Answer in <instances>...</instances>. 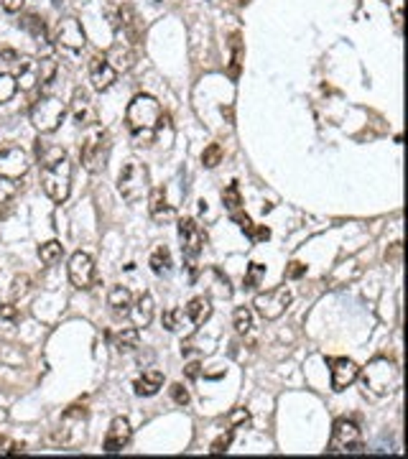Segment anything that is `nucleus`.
<instances>
[{"label":"nucleus","mask_w":408,"mask_h":459,"mask_svg":"<svg viewBox=\"0 0 408 459\" xmlns=\"http://www.w3.org/2000/svg\"><path fill=\"white\" fill-rule=\"evenodd\" d=\"M128 130L133 135L138 146H148L161 125V105L156 97L151 95H135L126 110Z\"/></svg>","instance_id":"nucleus-1"},{"label":"nucleus","mask_w":408,"mask_h":459,"mask_svg":"<svg viewBox=\"0 0 408 459\" xmlns=\"http://www.w3.org/2000/svg\"><path fill=\"white\" fill-rule=\"evenodd\" d=\"M108 159H110V133L100 125H92L79 148V161L90 174H100L108 166Z\"/></svg>","instance_id":"nucleus-2"},{"label":"nucleus","mask_w":408,"mask_h":459,"mask_svg":"<svg viewBox=\"0 0 408 459\" xmlns=\"http://www.w3.org/2000/svg\"><path fill=\"white\" fill-rule=\"evenodd\" d=\"M362 380H365V388L375 396H391L393 390L398 388V380H400V370L396 367V363L385 360V357H377L373 363L365 367L362 372Z\"/></svg>","instance_id":"nucleus-3"},{"label":"nucleus","mask_w":408,"mask_h":459,"mask_svg":"<svg viewBox=\"0 0 408 459\" xmlns=\"http://www.w3.org/2000/svg\"><path fill=\"white\" fill-rule=\"evenodd\" d=\"M64 115H67V105L54 95H41L31 105V110H28V118H31L33 128L44 135L54 133L56 128L64 123Z\"/></svg>","instance_id":"nucleus-4"},{"label":"nucleus","mask_w":408,"mask_h":459,"mask_svg":"<svg viewBox=\"0 0 408 459\" xmlns=\"http://www.w3.org/2000/svg\"><path fill=\"white\" fill-rule=\"evenodd\" d=\"M41 187L46 191V197L56 205H62L69 199L71 191V164L69 159H62L51 164V166L41 168Z\"/></svg>","instance_id":"nucleus-5"},{"label":"nucleus","mask_w":408,"mask_h":459,"mask_svg":"<svg viewBox=\"0 0 408 459\" xmlns=\"http://www.w3.org/2000/svg\"><path fill=\"white\" fill-rule=\"evenodd\" d=\"M118 191L126 202H141L148 194V168L138 161H128L118 176Z\"/></svg>","instance_id":"nucleus-6"},{"label":"nucleus","mask_w":408,"mask_h":459,"mask_svg":"<svg viewBox=\"0 0 408 459\" xmlns=\"http://www.w3.org/2000/svg\"><path fill=\"white\" fill-rule=\"evenodd\" d=\"M179 243H181V253L187 258L189 268L194 270V261L199 258V253L204 250V243H207V232L202 230V225L192 217H181L179 220Z\"/></svg>","instance_id":"nucleus-7"},{"label":"nucleus","mask_w":408,"mask_h":459,"mask_svg":"<svg viewBox=\"0 0 408 459\" xmlns=\"http://www.w3.org/2000/svg\"><path fill=\"white\" fill-rule=\"evenodd\" d=\"M85 424H87V408H79V406H71L69 411L62 416V424L56 428L54 442L62 444V447H77L79 442H85Z\"/></svg>","instance_id":"nucleus-8"},{"label":"nucleus","mask_w":408,"mask_h":459,"mask_svg":"<svg viewBox=\"0 0 408 459\" xmlns=\"http://www.w3.org/2000/svg\"><path fill=\"white\" fill-rule=\"evenodd\" d=\"M362 449V431L355 419H337L332 426L330 439V454H339V451H360Z\"/></svg>","instance_id":"nucleus-9"},{"label":"nucleus","mask_w":408,"mask_h":459,"mask_svg":"<svg viewBox=\"0 0 408 459\" xmlns=\"http://www.w3.org/2000/svg\"><path fill=\"white\" fill-rule=\"evenodd\" d=\"M291 301H294V293L281 286V288H271V291H266V293H258L255 301H253V306H255V311H258L263 319L273 322V319L286 314V309L291 306Z\"/></svg>","instance_id":"nucleus-10"},{"label":"nucleus","mask_w":408,"mask_h":459,"mask_svg":"<svg viewBox=\"0 0 408 459\" xmlns=\"http://www.w3.org/2000/svg\"><path fill=\"white\" fill-rule=\"evenodd\" d=\"M51 41H56L62 49H71V51H79V49H85L87 44V36H85V28L79 24L74 16H67L62 21H56L54 31H51Z\"/></svg>","instance_id":"nucleus-11"},{"label":"nucleus","mask_w":408,"mask_h":459,"mask_svg":"<svg viewBox=\"0 0 408 459\" xmlns=\"http://www.w3.org/2000/svg\"><path fill=\"white\" fill-rule=\"evenodd\" d=\"M67 273H69V281L74 288L79 291H87V288H92L94 278H97V268H94V261L90 253H77L69 258V266H67Z\"/></svg>","instance_id":"nucleus-12"},{"label":"nucleus","mask_w":408,"mask_h":459,"mask_svg":"<svg viewBox=\"0 0 408 459\" xmlns=\"http://www.w3.org/2000/svg\"><path fill=\"white\" fill-rule=\"evenodd\" d=\"M69 112H71V118H74V123H77L79 128L97 125V107H94V103H92L90 89L74 87L71 100H69Z\"/></svg>","instance_id":"nucleus-13"},{"label":"nucleus","mask_w":408,"mask_h":459,"mask_svg":"<svg viewBox=\"0 0 408 459\" xmlns=\"http://www.w3.org/2000/svg\"><path fill=\"white\" fill-rule=\"evenodd\" d=\"M31 168L28 153L21 148H6L0 150V176H8V179H24Z\"/></svg>","instance_id":"nucleus-14"},{"label":"nucleus","mask_w":408,"mask_h":459,"mask_svg":"<svg viewBox=\"0 0 408 459\" xmlns=\"http://www.w3.org/2000/svg\"><path fill=\"white\" fill-rule=\"evenodd\" d=\"M330 372H332V388L342 393L352 386L355 380L360 378V365L355 360H347V357H337L330 363Z\"/></svg>","instance_id":"nucleus-15"},{"label":"nucleus","mask_w":408,"mask_h":459,"mask_svg":"<svg viewBox=\"0 0 408 459\" xmlns=\"http://www.w3.org/2000/svg\"><path fill=\"white\" fill-rule=\"evenodd\" d=\"M118 80V71L112 69L105 56H92L90 59V82L97 92H108Z\"/></svg>","instance_id":"nucleus-16"},{"label":"nucleus","mask_w":408,"mask_h":459,"mask_svg":"<svg viewBox=\"0 0 408 459\" xmlns=\"http://www.w3.org/2000/svg\"><path fill=\"white\" fill-rule=\"evenodd\" d=\"M130 439H133L130 421L123 419V416H118V419H112L110 428H108V436H105V451H110V454L123 451L128 444H130Z\"/></svg>","instance_id":"nucleus-17"},{"label":"nucleus","mask_w":408,"mask_h":459,"mask_svg":"<svg viewBox=\"0 0 408 459\" xmlns=\"http://www.w3.org/2000/svg\"><path fill=\"white\" fill-rule=\"evenodd\" d=\"M13 80L21 89H33L39 85V71H36V59L28 56H18V62L13 64Z\"/></svg>","instance_id":"nucleus-18"},{"label":"nucleus","mask_w":408,"mask_h":459,"mask_svg":"<svg viewBox=\"0 0 408 459\" xmlns=\"http://www.w3.org/2000/svg\"><path fill=\"white\" fill-rule=\"evenodd\" d=\"M108 306H110L112 317L126 319L133 309V293L128 291L126 286H112L108 293Z\"/></svg>","instance_id":"nucleus-19"},{"label":"nucleus","mask_w":408,"mask_h":459,"mask_svg":"<svg viewBox=\"0 0 408 459\" xmlns=\"http://www.w3.org/2000/svg\"><path fill=\"white\" fill-rule=\"evenodd\" d=\"M115 26H120L123 28V33H126L128 44L133 46V44H138L141 41V21H138V16H135V10L130 8V6H120V13H118V21H115Z\"/></svg>","instance_id":"nucleus-20"},{"label":"nucleus","mask_w":408,"mask_h":459,"mask_svg":"<svg viewBox=\"0 0 408 459\" xmlns=\"http://www.w3.org/2000/svg\"><path fill=\"white\" fill-rule=\"evenodd\" d=\"M105 59L110 62V67L115 71H128L135 64V51L128 41H123V44H115V46L105 54Z\"/></svg>","instance_id":"nucleus-21"},{"label":"nucleus","mask_w":408,"mask_h":459,"mask_svg":"<svg viewBox=\"0 0 408 459\" xmlns=\"http://www.w3.org/2000/svg\"><path fill=\"white\" fill-rule=\"evenodd\" d=\"M148 212H151V217H153L156 222H169L173 217V207L169 205V199H166V189H164V187H158V189L151 191Z\"/></svg>","instance_id":"nucleus-22"},{"label":"nucleus","mask_w":408,"mask_h":459,"mask_svg":"<svg viewBox=\"0 0 408 459\" xmlns=\"http://www.w3.org/2000/svg\"><path fill=\"white\" fill-rule=\"evenodd\" d=\"M161 388H164V372L156 370V367H153V370H146L141 378L135 380V393L143 398L156 396Z\"/></svg>","instance_id":"nucleus-23"},{"label":"nucleus","mask_w":408,"mask_h":459,"mask_svg":"<svg viewBox=\"0 0 408 459\" xmlns=\"http://www.w3.org/2000/svg\"><path fill=\"white\" fill-rule=\"evenodd\" d=\"M67 159V150L59 146V143H51V141H44V138H39L36 141V161H39V166H51V164H56V161Z\"/></svg>","instance_id":"nucleus-24"},{"label":"nucleus","mask_w":408,"mask_h":459,"mask_svg":"<svg viewBox=\"0 0 408 459\" xmlns=\"http://www.w3.org/2000/svg\"><path fill=\"white\" fill-rule=\"evenodd\" d=\"M210 317H212V301L207 299V296H194V299L189 301L187 319L192 322V324L202 327L210 322Z\"/></svg>","instance_id":"nucleus-25"},{"label":"nucleus","mask_w":408,"mask_h":459,"mask_svg":"<svg viewBox=\"0 0 408 459\" xmlns=\"http://www.w3.org/2000/svg\"><path fill=\"white\" fill-rule=\"evenodd\" d=\"M153 309H156L153 296H151V293H143L141 299L135 301V309H130L135 319V329H146V327L153 322Z\"/></svg>","instance_id":"nucleus-26"},{"label":"nucleus","mask_w":408,"mask_h":459,"mask_svg":"<svg viewBox=\"0 0 408 459\" xmlns=\"http://www.w3.org/2000/svg\"><path fill=\"white\" fill-rule=\"evenodd\" d=\"M21 26H24V31L31 33V39L39 41V44H49V39H51V33H49L46 24H44V18L36 16V13H26L24 21H21Z\"/></svg>","instance_id":"nucleus-27"},{"label":"nucleus","mask_w":408,"mask_h":459,"mask_svg":"<svg viewBox=\"0 0 408 459\" xmlns=\"http://www.w3.org/2000/svg\"><path fill=\"white\" fill-rule=\"evenodd\" d=\"M148 266H151V270L156 273V276H166L169 270H171V250L166 245H161V248H156L153 253H151V261H148Z\"/></svg>","instance_id":"nucleus-28"},{"label":"nucleus","mask_w":408,"mask_h":459,"mask_svg":"<svg viewBox=\"0 0 408 459\" xmlns=\"http://www.w3.org/2000/svg\"><path fill=\"white\" fill-rule=\"evenodd\" d=\"M64 255V245L59 243V240H49V243H44V245H39V261L44 263V266H54V263L62 261Z\"/></svg>","instance_id":"nucleus-29"},{"label":"nucleus","mask_w":408,"mask_h":459,"mask_svg":"<svg viewBox=\"0 0 408 459\" xmlns=\"http://www.w3.org/2000/svg\"><path fill=\"white\" fill-rule=\"evenodd\" d=\"M138 340H141V329H135V327H123L115 337V345H118L120 352H130V349L138 347Z\"/></svg>","instance_id":"nucleus-30"},{"label":"nucleus","mask_w":408,"mask_h":459,"mask_svg":"<svg viewBox=\"0 0 408 459\" xmlns=\"http://www.w3.org/2000/svg\"><path fill=\"white\" fill-rule=\"evenodd\" d=\"M232 324H235L237 334H250L253 332V311L248 306H237L232 314Z\"/></svg>","instance_id":"nucleus-31"},{"label":"nucleus","mask_w":408,"mask_h":459,"mask_svg":"<svg viewBox=\"0 0 408 459\" xmlns=\"http://www.w3.org/2000/svg\"><path fill=\"white\" fill-rule=\"evenodd\" d=\"M36 71H39V85H49L56 74V59L54 56H41V59H36Z\"/></svg>","instance_id":"nucleus-32"},{"label":"nucleus","mask_w":408,"mask_h":459,"mask_svg":"<svg viewBox=\"0 0 408 459\" xmlns=\"http://www.w3.org/2000/svg\"><path fill=\"white\" fill-rule=\"evenodd\" d=\"M161 322H164V327L169 329V332H181L184 324H187V314H184L181 309H166Z\"/></svg>","instance_id":"nucleus-33"},{"label":"nucleus","mask_w":408,"mask_h":459,"mask_svg":"<svg viewBox=\"0 0 408 459\" xmlns=\"http://www.w3.org/2000/svg\"><path fill=\"white\" fill-rule=\"evenodd\" d=\"M18 191H21V184H18V179L0 176V205H8V202H13Z\"/></svg>","instance_id":"nucleus-34"},{"label":"nucleus","mask_w":408,"mask_h":459,"mask_svg":"<svg viewBox=\"0 0 408 459\" xmlns=\"http://www.w3.org/2000/svg\"><path fill=\"white\" fill-rule=\"evenodd\" d=\"M263 278H266V266L263 263H250L248 270H245V288H258Z\"/></svg>","instance_id":"nucleus-35"},{"label":"nucleus","mask_w":408,"mask_h":459,"mask_svg":"<svg viewBox=\"0 0 408 459\" xmlns=\"http://www.w3.org/2000/svg\"><path fill=\"white\" fill-rule=\"evenodd\" d=\"M222 202H225V207H228L230 212H237V209H240V205H243V197H240V187H237L235 182H232L228 189L222 191Z\"/></svg>","instance_id":"nucleus-36"},{"label":"nucleus","mask_w":408,"mask_h":459,"mask_svg":"<svg viewBox=\"0 0 408 459\" xmlns=\"http://www.w3.org/2000/svg\"><path fill=\"white\" fill-rule=\"evenodd\" d=\"M16 80H13V74H6V71H0V105L8 103L10 97L16 95Z\"/></svg>","instance_id":"nucleus-37"},{"label":"nucleus","mask_w":408,"mask_h":459,"mask_svg":"<svg viewBox=\"0 0 408 459\" xmlns=\"http://www.w3.org/2000/svg\"><path fill=\"white\" fill-rule=\"evenodd\" d=\"M222 161V146L220 143H210L207 148H204V153H202V164L207 168H214L217 164Z\"/></svg>","instance_id":"nucleus-38"},{"label":"nucleus","mask_w":408,"mask_h":459,"mask_svg":"<svg viewBox=\"0 0 408 459\" xmlns=\"http://www.w3.org/2000/svg\"><path fill=\"white\" fill-rule=\"evenodd\" d=\"M232 439H235V428L230 426L228 431H225V434H220V436H217V439H214L212 447H210V451H212V454H225V451L230 449V444H232Z\"/></svg>","instance_id":"nucleus-39"},{"label":"nucleus","mask_w":408,"mask_h":459,"mask_svg":"<svg viewBox=\"0 0 408 459\" xmlns=\"http://www.w3.org/2000/svg\"><path fill=\"white\" fill-rule=\"evenodd\" d=\"M28 288H31V278L28 276H16L13 278V288H10V299H24L26 293H28Z\"/></svg>","instance_id":"nucleus-40"},{"label":"nucleus","mask_w":408,"mask_h":459,"mask_svg":"<svg viewBox=\"0 0 408 459\" xmlns=\"http://www.w3.org/2000/svg\"><path fill=\"white\" fill-rule=\"evenodd\" d=\"M171 398L176 406H189V401H192V396H189V388L184 386V383H173L171 386Z\"/></svg>","instance_id":"nucleus-41"},{"label":"nucleus","mask_w":408,"mask_h":459,"mask_svg":"<svg viewBox=\"0 0 408 459\" xmlns=\"http://www.w3.org/2000/svg\"><path fill=\"white\" fill-rule=\"evenodd\" d=\"M306 273V266L301 261H291L289 266H286V278L289 281H296V278H301Z\"/></svg>","instance_id":"nucleus-42"},{"label":"nucleus","mask_w":408,"mask_h":459,"mask_svg":"<svg viewBox=\"0 0 408 459\" xmlns=\"http://www.w3.org/2000/svg\"><path fill=\"white\" fill-rule=\"evenodd\" d=\"M16 62H18V54L13 49H0V67H3V69H13Z\"/></svg>","instance_id":"nucleus-43"},{"label":"nucleus","mask_w":408,"mask_h":459,"mask_svg":"<svg viewBox=\"0 0 408 459\" xmlns=\"http://www.w3.org/2000/svg\"><path fill=\"white\" fill-rule=\"evenodd\" d=\"M18 451H24V444L10 442L8 436H0V454H18Z\"/></svg>","instance_id":"nucleus-44"},{"label":"nucleus","mask_w":408,"mask_h":459,"mask_svg":"<svg viewBox=\"0 0 408 459\" xmlns=\"http://www.w3.org/2000/svg\"><path fill=\"white\" fill-rule=\"evenodd\" d=\"M235 214V222L240 225V230H243L245 235H250L253 238V232H255V225H253V220L248 217V214H240V212H232Z\"/></svg>","instance_id":"nucleus-45"},{"label":"nucleus","mask_w":408,"mask_h":459,"mask_svg":"<svg viewBox=\"0 0 408 459\" xmlns=\"http://www.w3.org/2000/svg\"><path fill=\"white\" fill-rule=\"evenodd\" d=\"M240 36H232V77H237V69H240Z\"/></svg>","instance_id":"nucleus-46"},{"label":"nucleus","mask_w":408,"mask_h":459,"mask_svg":"<svg viewBox=\"0 0 408 459\" xmlns=\"http://www.w3.org/2000/svg\"><path fill=\"white\" fill-rule=\"evenodd\" d=\"M250 419V413L245 411V408H235V411L230 413V426L232 428H237L240 424H245V421Z\"/></svg>","instance_id":"nucleus-47"},{"label":"nucleus","mask_w":408,"mask_h":459,"mask_svg":"<svg viewBox=\"0 0 408 459\" xmlns=\"http://www.w3.org/2000/svg\"><path fill=\"white\" fill-rule=\"evenodd\" d=\"M0 3H3V10H6V13H18V10L24 8L26 0H0Z\"/></svg>","instance_id":"nucleus-48"},{"label":"nucleus","mask_w":408,"mask_h":459,"mask_svg":"<svg viewBox=\"0 0 408 459\" xmlns=\"http://www.w3.org/2000/svg\"><path fill=\"white\" fill-rule=\"evenodd\" d=\"M0 317H3V319H16L18 317V309L13 306V304H3V306H0Z\"/></svg>","instance_id":"nucleus-49"},{"label":"nucleus","mask_w":408,"mask_h":459,"mask_svg":"<svg viewBox=\"0 0 408 459\" xmlns=\"http://www.w3.org/2000/svg\"><path fill=\"white\" fill-rule=\"evenodd\" d=\"M268 238H271V230L268 227H260L253 232V240H268Z\"/></svg>","instance_id":"nucleus-50"},{"label":"nucleus","mask_w":408,"mask_h":459,"mask_svg":"<svg viewBox=\"0 0 408 459\" xmlns=\"http://www.w3.org/2000/svg\"><path fill=\"white\" fill-rule=\"evenodd\" d=\"M187 375L189 378H196V375H199V363H189L187 365Z\"/></svg>","instance_id":"nucleus-51"},{"label":"nucleus","mask_w":408,"mask_h":459,"mask_svg":"<svg viewBox=\"0 0 408 459\" xmlns=\"http://www.w3.org/2000/svg\"><path fill=\"white\" fill-rule=\"evenodd\" d=\"M153 3H161V0H153Z\"/></svg>","instance_id":"nucleus-52"}]
</instances>
